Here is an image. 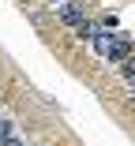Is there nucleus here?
Here are the masks:
<instances>
[{"instance_id": "obj_1", "label": "nucleus", "mask_w": 135, "mask_h": 146, "mask_svg": "<svg viewBox=\"0 0 135 146\" xmlns=\"http://www.w3.org/2000/svg\"><path fill=\"white\" fill-rule=\"evenodd\" d=\"M90 49H94L98 56H105L109 64H124L128 56H135L131 45H128V38H120V34H113V30H94Z\"/></svg>"}, {"instance_id": "obj_2", "label": "nucleus", "mask_w": 135, "mask_h": 146, "mask_svg": "<svg viewBox=\"0 0 135 146\" xmlns=\"http://www.w3.org/2000/svg\"><path fill=\"white\" fill-rule=\"evenodd\" d=\"M57 19H60V23H68L71 30H79V26L86 23V11L79 8V4H71V0H60V4H57Z\"/></svg>"}, {"instance_id": "obj_3", "label": "nucleus", "mask_w": 135, "mask_h": 146, "mask_svg": "<svg viewBox=\"0 0 135 146\" xmlns=\"http://www.w3.org/2000/svg\"><path fill=\"white\" fill-rule=\"evenodd\" d=\"M120 71H124V75H128V79H135V56H128V60H124V64H120Z\"/></svg>"}, {"instance_id": "obj_4", "label": "nucleus", "mask_w": 135, "mask_h": 146, "mask_svg": "<svg viewBox=\"0 0 135 146\" xmlns=\"http://www.w3.org/2000/svg\"><path fill=\"white\" fill-rule=\"evenodd\" d=\"M8 135H11V124H8V120H0V142H4Z\"/></svg>"}, {"instance_id": "obj_5", "label": "nucleus", "mask_w": 135, "mask_h": 146, "mask_svg": "<svg viewBox=\"0 0 135 146\" xmlns=\"http://www.w3.org/2000/svg\"><path fill=\"white\" fill-rule=\"evenodd\" d=\"M0 146H23V142H19V139H15V135H8V139H4V142H0Z\"/></svg>"}, {"instance_id": "obj_6", "label": "nucleus", "mask_w": 135, "mask_h": 146, "mask_svg": "<svg viewBox=\"0 0 135 146\" xmlns=\"http://www.w3.org/2000/svg\"><path fill=\"white\" fill-rule=\"evenodd\" d=\"M131 94H135V79H131Z\"/></svg>"}]
</instances>
